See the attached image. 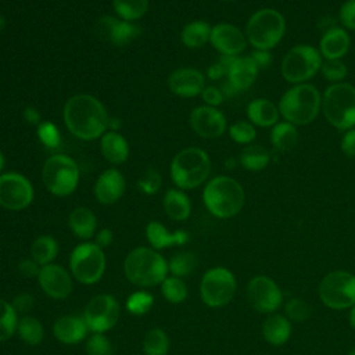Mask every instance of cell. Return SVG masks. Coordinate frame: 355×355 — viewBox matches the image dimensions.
Returning <instances> with one entry per match:
<instances>
[{
    "mask_svg": "<svg viewBox=\"0 0 355 355\" xmlns=\"http://www.w3.org/2000/svg\"><path fill=\"white\" fill-rule=\"evenodd\" d=\"M62 115L68 130L82 140L98 139L108 129V114L103 103L92 94L79 93L69 97Z\"/></svg>",
    "mask_w": 355,
    "mask_h": 355,
    "instance_id": "6da1fadb",
    "label": "cell"
},
{
    "mask_svg": "<svg viewBox=\"0 0 355 355\" xmlns=\"http://www.w3.org/2000/svg\"><path fill=\"white\" fill-rule=\"evenodd\" d=\"M126 279L137 287H153L161 284L168 276V262L154 248L137 247L123 261Z\"/></svg>",
    "mask_w": 355,
    "mask_h": 355,
    "instance_id": "7a4b0ae2",
    "label": "cell"
},
{
    "mask_svg": "<svg viewBox=\"0 0 355 355\" xmlns=\"http://www.w3.org/2000/svg\"><path fill=\"white\" fill-rule=\"evenodd\" d=\"M202 201L207 209L216 218L227 219L236 216L245 201L243 186L230 176L211 179L202 190Z\"/></svg>",
    "mask_w": 355,
    "mask_h": 355,
    "instance_id": "3957f363",
    "label": "cell"
},
{
    "mask_svg": "<svg viewBox=\"0 0 355 355\" xmlns=\"http://www.w3.org/2000/svg\"><path fill=\"white\" fill-rule=\"evenodd\" d=\"M277 108L284 121L295 126L308 125L322 110V96L312 85H294L280 97Z\"/></svg>",
    "mask_w": 355,
    "mask_h": 355,
    "instance_id": "277c9868",
    "label": "cell"
},
{
    "mask_svg": "<svg viewBox=\"0 0 355 355\" xmlns=\"http://www.w3.org/2000/svg\"><path fill=\"white\" fill-rule=\"evenodd\" d=\"M211 161L200 147L180 150L171 162V179L180 190H191L201 186L209 176Z\"/></svg>",
    "mask_w": 355,
    "mask_h": 355,
    "instance_id": "5b68a950",
    "label": "cell"
},
{
    "mask_svg": "<svg viewBox=\"0 0 355 355\" xmlns=\"http://www.w3.org/2000/svg\"><path fill=\"white\" fill-rule=\"evenodd\" d=\"M322 112L340 130L355 128V86L345 82L331 83L323 93Z\"/></svg>",
    "mask_w": 355,
    "mask_h": 355,
    "instance_id": "8992f818",
    "label": "cell"
},
{
    "mask_svg": "<svg viewBox=\"0 0 355 355\" xmlns=\"http://www.w3.org/2000/svg\"><path fill=\"white\" fill-rule=\"evenodd\" d=\"M286 33V19L275 8H261L247 21L245 37L255 50H270Z\"/></svg>",
    "mask_w": 355,
    "mask_h": 355,
    "instance_id": "52a82bcc",
    "label": "cell"
},
{
    "mask_svg": "<svg viewBox=\"0 0 355 355\" xmlns=\"http://www.w3.org/2000/svg\"><path fill=\"white\" fill-rule=\"evenodd\" d=\"M42 178L46 189L51 194L67 197L76 190L80 172L78 164L69 155L53 154L43 165Z\"/></svg>",
    "mask_w": 355,
    "mask_h": 355,
    "instance_id": "ba28073f",
    "label": "cell"
},
{
    "mask_svg": "<svg viewBox=\"0 0 355 355\" xmlns=\"http://www.w3.org/2000/svg\"><path fill=\"white\" fill-rule=\"evenodd\" d=\"M105 265L104 250L92 241L78 244L69 255L71 275L82 284L89 286L100 282L105 272Z\"/></svg>",
    "mask_w": 355,
    "mask_h": 355,
    "instance_id": "9c48e42d",
    "label": "cell"
},
{
    "mask_svg": "<svg viewBox=\"0 0 355 355\" xmlns=\"http://www.w3.org/2000/svg\"><path fill=\"white\" fill-rule=\"evenodd\" d=\"M322 67L319 49L309 44L291 47L282 60V75L288 83L300 85L313 78Z\"/></svg>",
    "mask_w": 355,
    "mask_h": 355,
    "instance_id": "30bf717a",
    "label": "cell"
},
{
    "mask_svg": "<svg viewBox=\"0 0 355 355\" xmlns=\"http://www.w3.org/2000/svg\"><path fill=\"white\" fill-rule=\"evenodd\" d=\"M236 288L237 283L234 275L223 266L207 270L200 282L201 300L211 308H219L229 304L236 294Z\"/></svg>",
    "mask_w": 355,
    "mask_h": 355,
    "instance_id": "8fae6325",
    "label": "cell"
},
{
    "mask_svg": "<svg viewBox=\"0 0 355 355\" xmlns=\"http://www.w3.org/2000/svg\"><path fill=\"white\" fill-rule=\"evenodd\" d=\"M319 298L331 309H347L355 305V276L345 270L327 273L319 284Z\"/></svg>",
    "mask_w": 355,
    "mask_h": 355,
    "instance_id": "7c38bea8",
    "label": "cell"
},
{
    "mask_svg": "<svg viewBox=\"0 0 355 355\" xmlns=\"http://www.w3.org/2000/svg\"><path fill=\"white\" fill-rule=\"evenodd\" d=\"M119 313V302L114 295L98 294L87 302L82 316L92 333H105L116 324Z\"/></svg>",
    "mask_w": 355,
    "mask_h": 355,
    "instance_id": "4fadbf2b",
    "label": "cell"
},
{
    "mask_svg": "<svg viewBox=\"0 0 355 355\" xmlns=\"http://www.w3.org/2000/svg\"><path fill=\"white\" fill-rule=\"evenodd\" d=\"M33 197V186L28 178L18 172L0 175V207L8 211H21L32 204Z\"/></svg>",
    "mask_w": 355,
    "mask_h": 355,
    "instance_id": "5bb4252c",
    "label": "cell"
},
{
    "mask_svg": "<svg viewBox=\"0 0 355 355\" xmlns=\"http://www.w3.org/2000/svg\"><path fill=\"white\" fill-rule=\"evenodd\" d=\"M247 300L250 305L261 313H272L283 302V294L275 280L259 275L247 284Z\"/></svg>",
    "mask_w": 355,
    "mask_h": 355,
    "instance_id": "9a60e30c",
    "label": "cell"
},
{
    "mask_svg": "<svg viewBox=\"0 0 355 355\" xmlns=\"http://www.w3.org/2000/svg\"><path fill=\"white\" fill-rule=\"evenodd\" d=\"M96 36L114 46H126L140 35V26L112 15H101L94 24Z\"/></svg>",
    "mask_w": 355,
    "mask_h": 355,
    "instance_id": "2e32d148",
    "label": "cell"
},
{
    "mask_svg": "<svg viewBox=\"0 0 355 355\" xmlns=\"http://www.w3.org/2000/svg\"><path fill=\"white\" fill-rule=\"evenodd\" d=\"M37 282L43 293L53 300H65L73 290L72 275L57 263L42 266Z\"/></svg>",
    "mask_w": 355,
    "mask_h": 355,
    "instance_id": "e0dca14e",
    "label": "cell"
},
{
    "mask_svg": "<svg viewBox=\"0 0 355 355\" xmlns=\"http://www.w3.org/2000/svg\"><path fill=\"white\" fill-rule=\"evenodd\" d=\"M190 126L204 139H216L225 133L227 123L216 107L200 105L190 112Z\"/></svg>",
    "mask_w": 355,
    "mask_h": 355,
    "instance_id": "ac0fdd59",
    "label": "cell"
},
{
    "mask_svg": "<svg viewBox=\"0 0 355 355\" xmlns=\"http://www.w3.org/2000/svg\"><path fill=\"white\" fill-rule=\"evenodd\" d=\"M209 43L222 54L237 57L247 46V37L244 32L233 24L222 22L216 24L211 29Z\"/></svg>",
    "mask_w": 355,
    "mask_h": 355,
    "instance_id": "d6986e66",
    "label": "cell"
},
{
    "mask_svg": "<svg viewBox=\"0 0 355 355\" xmlns=\"http://www.w3.org/2000/svg\"><path fill=\"white\" fill-rule=\"evenodd\" d=\"M168 87L178 97L191 98L205 87V76L196 68H179L168 76Z\"/></svg>",
    "mask_w": 355,
    "mask_h": 355,
    "instance_id": "ffe728a7",
    "label": "cell"
},
{
    "mask_svg": "<svg viewBox=\"0 0 355 355\" xmlns=\"http://www.w3.org/2000/svg\"><path fill=\"white\" fill-rule=\"evenodd\" d=\"M125 190H126L125 178L115 168L103 171L93 187L94 197L100 204H104V205H111L116 202L123 196Z\"/></svg>",
    "mask_w": 355,
    "mask_h": 355,
    "instance_id": "44dd1931",
    "label": "cell"
},
{
    "mask_svg": "<svg viewBox=\"0 0 355 355\" xmlns=\"http://www.w3.org/2000/svg\"><path fill=\"white\" fill-rule=\"evenodd\" d=\"M89 327L83 319V316L78 315H64L55 319L53 324L54 337L65 344L72 345L83 341L89 333Z\"/></svg>",
    "mask_w": 355,
    "mask_h": 355,
    "instance_id": "7402d4cb",
    "label": "cell"
},
{
    "mask_svg": "<svg viewBox=\"0 0 355 355\" xmlns=\"http://www.w3.org/2000/svg\"><path fill=\"white\" fill-rule=\"evenodd\" d=\"M351 39L344 28H329L319 42V53L326 60H341L349 50Z\"/></svg>",
    "mask_w": 355,
    "mask_h": 355,
    "instance_id": "603a6c76",
    "label": "cell"
},
{
    "mask_svg": "<svg viewBox=\"0 0 355 355\" xmlns=\"http://www.w3.org/2000/svg\"><path fill=\"white\" fill-rule=\"evenodd\" d=\"M146 239L154 250H162L172 245H183L189 241V233L184 230L169 232L162 223L151 220L146 226Z\"/></svg>",
    "mask_w": 355,
    "mask_h": 355,
    "instance_id": "cb8c5ba5",
    "label": "cell"
},
{
    "mask_svg": "<svg viewBox=\"0 0 355 355\" xmlns=\"http://www.w3.org/2000/svg\"><path fill=\"white\" fill-rule=\"evenodd\" d=\"M258 67L252 61L250 55L245 57H234L229 71H227V80L239 90H247L250 89L257 76H258Z\"/></svg>",
    "mask_w": 355,
    "mask_h": 355,
    "instance_id": "d4e9b609",
    "label": "cell"
},
{
    "mask_svg": "<svg viewBox=\"0 0 355 355\" xmlns=\"http://www.w3.org/2000/svg\"><path fill=\"white\" fill-rule=\"evenodd\" d=\"M100 150L103 157L114 165L123 164L129 157V144L126 139L114 130L105 132L100 137Z\"/></svg>",
    "mask_w": 355,
    "mask_h": 355,
    "instance_id": "484cf974",
    "label": "cell"
},
{
    "mask_svg": "<svg viewBox=\"0 0 355 355\" xmlns=\"http://www.w3.org/2000/svg\"><path fill=\"white\" fill-rule=\"evenodd\" d=\"M247 116L254 126L270 128L279 121L280 112L275 103L268 98H255L247 105Z\"/></svg>",
    "mask_w": 355,
    "mask_h": 355,
    "instance_id": "4316f807",
    "label": "cell"
},
{
    "mask_svg": "<svg viewBox=\"0 0 355 355\" xmlns=\"http://www.w3.org/2000/svg\"><path fill=\"white\" fill-rule=\"evenodd\" d=\"M68 226L76 237L89 240L96 234L97 218L92 209L86 207H76L68 216Z\"/></svg>",
    "mask_w": 355,
    "mask_h": 355,
    "instance_id": "83f0119b",
    "label": "cell"
},
{
    "mask_svg": "<svg viewBox=\"0 0 355 355\" xmlns=\"http://www.w3.org/2000/svg\"><path fill=\"white\" fill-rule=\"evenodd\" d=\"M262 336L272 345H283L291 336V323L284 315L273 313L263 320Z\"/></svg>",
    "mask_w": 355,
    "mask_h": 355,
    "instance_id": "f1b7e54d",
    "label": "cell"
},
{
    "mask_svg": "<svg viewBox=\"0 0 355 355\" xmlns=\"http://www.w3.org/2000/svg\"><path fill=\"white\" fill-rule=\"evenodd\" d=\"M165 214L173 220H186L191 212V202L187 194L180 189H169L166 190L164 200Z\"/></svg>",
    "mask_w": 355,
    "mask_h": 355,
    "instance_id": "f546056e",
    "label": "cell"
},
{
    "mask_svg": "<svg viewBox=\"0 0 355 355\" xmlns=\"http://www.w3.org/2000/svg\"><path fill=\"white\" fill-rule=\"evenodd\" d=\"M298 139L300 133L297 126L287 121L277 122L275 126H272L270 141L277 151H291L297 146Z\"/></svg>",
    "mask_w": 355,
    "mask_h": 355,
    "instance_id": "4dcf8cb0",
    "label": "cell"
},
{
    "mask_svg": "<svg viewBox=\"0 0 355 355\" xmlns=\"http://www.w3.org/2000/svg\"><path fill=\"white\" fill-rule=\"evenodd\" d=\"M211 29L212 26L205 21H191L182 29V43L189 49H200L209 42Z\"/></svg>",
    "mask_w": 355,
    "mask_h": 355,
    "instance_id": "1f68e13d",
    "label": "cell"
},
{
    "mask_svg": "<svg viewBox=\"0 0 355 355\" xmlns=\"http://www.w3.org/2000/svg\"><path fill=\"white\" fill-rule=\"evenodd\" d=\"M58 243L50 234H42L36 237L31 244V258H33L40 266L53 263L58 255Z\"/></svg>",
    "mask_w": 355,
    "mask_h": 355,
    "instance_id": "d6a6232c",
    "label": "cell"
},
{
    "mask_svg": "<svg viewBox=\"0 0 355 355\" xmlns=\"http://www.w3.org/2000/svg\"><path fill=\"white\" fill-rule=\"evenodd\" d=\"M270 161L269 151L259 144H250L243 148V151L239 155V162L243 168L247 171L258 172L268 166Z\"/></svg>",
    "mask_w": 355,
    "mask_h": 355,
    "instance_id": "836d02e7",
    "label": "cell"
},
{
    "mask_svg": "<svg viewBox=\"0 0 355 355\" xmlns=\"http://www.w3.org/2000/svg\"><path fill=\"white\" fill-rule=\"evenodd\" d=\"M17 333L26 345L35 347L42 343L44 337V327L37 318L32 315H24L18 319Z\"/></svg>",
    "mask_w": 355,
    "mask_h": 355,
    "instance_id": "e575fe53",
    "label": "cell"
},
{
    "mask_svg": "<svg viewBox=\"0 0 355 355\" xmlns=\"http://www.w3.org/2000/svg\"><path fill=\"white\" fill-rule=\"evenodd\" d=\"M171 341L168 334L158 327L148 330L143 338L144 355H166L169 352Z\"/></svg>",
    "mask_w": 355,
    "mask_h": 355,
    "instance_id": "d590c367",
    "label": "cell"
},
{
    "mask_svg": "<svg viewBox=\"0 0 355 355\" xmlns=\"http://www.w3.org/2000/svg\"><path fill=\"white\" fill-rule=\"evenodd\" d=\"M198 265V258L191 251H182L176 252L169 261H168V272L172 276L176 277H184L189 276L196 270Z\"/></svg>",
    "mask_w": 355,
    "mask_h": 355,
    "instance_id": "8d00e7d4",
    "label": "cell"
},
{
    "mask_svg": "<svg viewBox=\"0 0 355 355\" xmlns=\"http://www.w3.org/2000/svg\"><path fill=\"white\" fill-rule=\"evenodd\" d=\"M150 0H112L115 14L125 21H136L148 10Z\"/></svg>",
    "mask_w": 355,
    "mask_h": 355,
    "instance_id": "74e56055",
    "label": "cell"
},
{
    "mask_svg": "<svg viewBox=\"0 0 355 355\" xmlns=\"http://www.w3.org/2000/svg\"><path fill=\"white\" fill-rule=\"evenodd\" d=\"M161 293L164 298L171 304H182L187 298V286L182 277L176 276H166L165 280L161 283Z\"/></svg>",
    "mask_w": 355,
    "mask_h": 355,
    "instance_id": "f35d334b",
    "label": "cell"
},
{
    "mask_svg": "<svg viewBox=\"0 0 355 355\" xmlns=\"http://www.w3.org/2000/svg\"><path fill=\"white\" fill-rule=\"evenodd\" d=\"M18 319V313L11 302L0 298V343L8 340L15 333Z\"/></svg>",
    "mask_w": 355,
    "mask_h": 355,
    "instance_id": "ab89813d",
    "label": "cell"
},
{
    "mask_svg": "<svg viewBox=\"0 0 355 355\" xmlns=\"http://www.w3.org/2000/svg\"><path fill=\"white\" fill-rule=\"evenodd\" d=\"M36 136L39 141L49 150H58L61 146V132L58 126L50 121L40 122L36 126Z\"/></svg>",
    "mask_w": 355,
    "mask_h": 355,
    "instance_id": "60d3db41",
    "label": "cell"
},
{
    "mask_svg": "<svg viewBox=\"0 0 355 355\" xmlns=\"http://www.w3.org/2000/svg\"><path fill=\"white\" fill-rule=\"evenodd\" d=\"M154 305V297L151 293L139 290L132 293L126 300V309L129 313L141 316L146 315Z\"/></svg>",
    "mask_w": 355,
    "mask_h": 355,
    "instance_id": "b9f144b4",
    "label": "cell"
},
{
    "mask_svg": "<svg viewBox=\"0 0 355 355\" xmlns=\"http://www.w3.org/2000/svg\"><path fill=\"white\" fill-rule=\"evenodd\" d=\"M312 313V306L302 298H290L284 306V316L297 323H302L309 319Z\"/></svg>",
    "mask_w": 355,
    "mask_h": 355,
    "instance_id": "7bdbcfd3",
    "label": "cell"
},
{
    "mask_svg": "<svg viewBox=\"0 0 355 355\" xmlns=\"http://www.w3.org/2000/svg\"><path fill=\"white\" fill-rule=\"evenodd\" d=\"M229 135L232 140L237 144H250L255 140L257 130L251 122L239 121L229 126Z\"/></svg>",
    "mask_w": 355,
    "mask_h": 355,
    "instance_id": "ee69618b",
    "label": "cell"
},
{
    "mask_svg": "<svg viewBox=\"0 0 355 355\" xmlns=\"http://www.w3.org/2000/svg\"><path fill=\"white\" fill-rule=\"evenodd\" d=\"M320 72L323 78L331 83H340L347 76V65L341 60H326L322 62Z\"/></svg>",
    "mask_w": 355,
    "mask_h": 355,
    "instance_id": "f6af8a7d",
    "label": "cell"
},
{
    "mask_svg": "<svg viewBox=\"0 0 355 355\" xmlns=\"http://www.w3.org/2000/svg\"><path fill=\"white\" fill-rule=\"evenodd\" d=\"M87 355H112V344L104 333H93L86 341Z\"/></svg>",
    "mask_w": 355,
    "mask_h": 355,
    "instance_id": "bcb514c9",
    "label": "cell"
},
{
    "mask_svg": "<svg viewBox=\"0 0 355 355\" xmlns=\"http://www.w3.org/2000/svg\"><path fill=\"white\" fill-rule=\"evenodd\" d=\"M161 184H162V178L155 169L146 171L141 175V178L137 180V187L144 194H148V196L155 194L161 189Z\"/></svg>",
    "mask_w": 355,
    "mask_h": 355,
    "instance_id": "7dc6e473",
    "label": "cell"
},
{
    "mask_svg": "<svg viewBox=\"0 0 355 355\" xmlns=\"http://www.w3.org/2000/svg\"><path fill=\"white\" fill-rule=\"evenodd\" d=\"M234 57H230V55H220V58L214 62L212 65L208 67L207 69V76L211 79V80H219L222 79L223 76H227V71L233 62Z\"/></svg>",
    "mask_w": 355,
    "mask_h": 355,
    "instance_id": "c3c4849f",
    "label": "cell"
},
{
    "mask_svg": "<svg viewBox=\"0 0 355 355\" xmlns=\"http://www.w3.org/2000/svg\"><path fill=\"white\" fill-rule=\"evenodd\" d=\"M11 305L18 315H28L35 306V297L29 293H19L12 298Z\"/></svg>",
    "mask_w": 355,
    "mask_h": 355,
    "instance_id": "681fc988",
    "label": "cell"
},
{
    "mask_svg": "<svg viewBox=\"0 0 355 355\" xmlns=\"http://www.w3.org/2000/svg\"><path fill=\"white\" fill-rule=\"evenodd\" d=\"M338 17L344 28L355 31V0H347L343 3Z\"/></svg>",
    "mask_w": 355,
    "mask_h": 355,
    "instance_id": "f907efd6",
    "label": "cell"
},
{
    "mask_svg": "<svg viewBox=\"0 0 355 355\" xmlns=\"http://www.w3.org/2000/svg\"><path fill=\"white\" fill-rule=\"evenodd\" d=\"M40 268L42 266L33 258H22L17 265L19 275L26 279H37L40 273Z\"/></svg>",
    "mask_w": 355,
    "mask_h": 355,
    "instance_id": "816d5d0a",
    "label": "cell"
},
{
    "mask_svg": "<svg viewBox=\"0 0 355 355\" xmlns=\"http://www.w3.org/2000/svg\"><path fill=\"white\" fill-rule=\"evenodd\" d=\"M201 97H202L204 103L209 107H216V105L222 104V101L225 100V96H223L220 87H216V86H205L204 90L201 92Z\"/></svg>",
    "mask_w": 355,
    "mask_h": 355,
    "instance_id": "f5cc1de1",
    "label": "cell"
},
{
    "mask_svg": "<svg viewBox=\"0 0 355 355\" xmlns=\"http://www.w3.org/2000/svg\"><path fill=\"white\" fill-rule=\"evenodd\" d=\"M340 148L347 157H355V128L345 130L341 137Z\"/></svg>",
    "mask_w": 355,
    "mask_h": 355,
    "instance_id": "db71d44e",
    "label": "cell"
},
{
    "mask_svg": "<svg viewBox=\"0 0 355 355\" xmlns=\"http://www.w3.org/2000/svg\"><path fill=\"white\" fill-rule=\"evenodd\" d=\"M250 57L252 58V61L255 62L258 69L268 68L272 64V54L268 50H254L250 54Z\"/></svg>",
    "mask_w": 355,
    "mask_h": 355,
    "instance_id": "11a10c76",
    "label": "cell"
},
{
    "mask_svg": "<svg viewBox=\"0 0 355 355\" xmlns=\"http://www.w3.org/2000/svg\"><path fill=\"white\" fill-rule=\"evenodd\" d=\"M114 241V232L108 227H103L98 232H96L94 234V243L100 247V248H107L112 244Z\"/></svg>",
    "mask_w": 355,
    "mask_h": 355,
    "instance_id": "9f6ffc18",
    "label": "cell"
},
{
    "mask_svg": "<svg viewBox=\"0 0 355 355\" xmlns=\"http://www.w3.org/2000/svg\"><path fill=\"white\" fill-rule=\"evenodd\" d=\"M22 116L25 119V122L31 123V125H35L37 126L42 121V116H40V112L33 107V105H26L24 110H22Z\"/></svg>",
    "mask_w": 355,
    "mask_h": 355,
    "instance_id": "6f0895ef",
    "label": "cell"
},
{
    "mask_svg": "<svg viewBox=\"0 0 355 355\" xmlns=\"http://www.w3.org/2000/svg\"><path fill=\"white\" fill-rule=\"evenodd\" d=\"M220 90H222V93H223V96L225 97H232V96H236L237 93H239V90L226 79L225 82H223V85L220 86Z\"/></svg>",
    "mask_w": 355,
    "mask_h": 355,
    "instance_id": "680465c9",
    "label": "cell"
},
{
    "mask_svg": "<svg viewBox=\"0 0 355 355\" xmlns=\"http://www.w3.org/2000/svg\"><path fill=\"white\" fill-rule=\"evenodd\" d=\"M122 122L119 118H112V116H108V129L114 130V132H118V129L121 128Z\"/></svg>",
    "mask_w": 355,
    "mask_h": 355,
    "instance_id": "91938a15",
    "label": "cell"
},
{
    "mask_svg": "<svg viewBox=\"0 0 355 355\" xmlns=\"http://www.w3.org/2000/svg\"><path fill=\"white\" fill-rule=\"evenodd\" d=\"M349 324L355 330V305L351 308V312H349Z\"/></svg>",
    "mask_w": 355,
    "mask_h": 355,
    "instance_id": "94428289",
    "label": "cell"
},
{
    "mask_svg": "<svg viewBox=\"0 0 355 355\" xmlns=\"http://www.w3.org/2000/svg\"><path fill=\"white\" fill-rule=\"evenodd\" d=\"M4 165H6V158H4L3 153L0 151V175H1V172H3V169H4Z\"/></svg>",
    "mask_w": 355,
    "mask_h": 355,
    "instance_id": "6125c7cd",
    "label": "cell"
},
{
    "mask_svg": "<svg viewBox=\"0 0 355 355\" xmlns=\"http://www.w3.org/2000/svg\"><path fill=\"white\" fill-rule=\"evenodd\" d=\"M4 26H6V18L3 14H0V32L4 29Z\"/></svg>",
    "mask_w": 355,
    "mask_h": 355,
    "instance_id": "be15d7a7",
    "label": "cell"
},
{
    "mask_svg": "<svg viewBox=\"0 0 355 355\" xmlns=\"http://www.w3.org/2000/svg\"><path fill=\"white\" fill-rule=\"evenodd\" d=\"M348 355H355V348H352V349L348 352Z\"/></svg>",
    "mask_w": 355,
    "mask_h": 355,
    "instance_id": "e7e4bbea",
    "label": "cell"
},
{
    "mask_svg": "<svg viewBox=\"0 0 355 355\" xmlns=\"http://www.w3.org/2000/svg\"><path fill=\"white\" fill-rule=\"evenodd\" d=\"M220 1H234V0H220Z\"/></svg>",
    "mask_w": 355,
    "mask_h": 355,
    "instance_id": "03108f58",
    "label": "cell"
}]
</instances>
